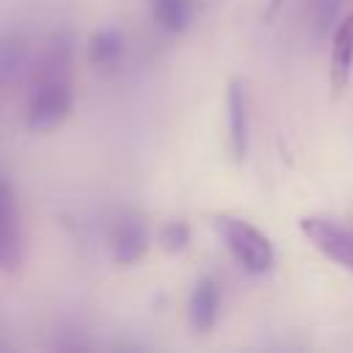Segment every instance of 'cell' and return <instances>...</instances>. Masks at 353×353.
Masks as SVG:
<instances>
[{
  "mask_svg": "<svg viewBox=\"0 0 353 353\" xmlns=\"http://www.w3.org/2000/svg\"><path fill=\"white\" fill-rule=\"evenodd\" d=\"M212 226L218 232V237L223 240L226 251L240 262V268L251 276H262L276 265V251L270 237L256 229L251 221L221 212L212 218Z\"/></svg>",
  "mask_w": 353,
  "mask_h": 353,
  "instance_id": "cell-1",
  "label": "cell"
},
{
  "mask_svg": "<svg viewBox=\"0 0 353 353\" xmlns=\"http://www.w3.org/2000/svg\"><path fill=\"white\" fill-rule=\"evenodd\" d=\"M298 229L323 256L353 273V221H339L331 215H303L298 221Z\"/></svg>",
  "mask_w": 353,
  "mask_h": 353,
  "instance_id": "cell-2",
  "label": "cell"
},
{
  "mask_svg": "<svg viewBox=\"0 0 353 353\" xmlns=\"http://www.w3.org/2000/svg\"><path fill=\"white\" fill-rule=\"evenodd\" d=\"M74 108V91L66 80L61 77H44V83L36 85L28 110H25V124L33 132H47L58 127L61 121L69 119Z\"/></svg>",
  "mask_w": 353,
  "mask_h": 353,
  "instance_id": "cell-3",
  "label": "cell"
},
{
  "mask_svg": "<svg viewBox=\"0 0 353 353\" xmlns=\"http://www.w3.org/2000/svg\"><path fill=\"white\" fill-rule=\"evenodd\" d=\"M353 74V11L339 17L331 30V55H328V85L331 97L339 99Z\"/></svg>",
  "mask_w": 353,
  "mask_h": 353,
  "instance_id": "cell-4",
  "label": "cell"
},
{
  "mask_svg": "<svg viewBox=\"0 0 353 353\" xmlns=\"http://www.w3.org/2000/svg\"><path fill=\"white\" fill-rule=\"evenodd\" d=\"M226 138L234 163H243L248 154V97L240 77H232L226 85Z\"/></svg>",
  "mask_w": 353,
  "mask_h": 353,
  "instance_id": "cell-5",
  "label": "cell"
},
{
  "mask_svg": "<svg viewBox=\"0 0 353 353\" xmlns=\"http://www.w3.org/2000/svg\"><path fill=\"white\" fill-rule=\"evenodd\" d=\"M22 259V234H19V215L17 199L8 179L0 174V268H17Z\"/></svg>",
  "mask_w": 353,
  "mask_h": 353,
  "instance_id": "cell-6",
  "label": "cell"
},
{
  "mask_svg": "<svg viewBox=\"0 0 353 353\" xmlns=\"http://www.w3.org/2000/svg\"><path fill=\"white\" fill-rule=\"evenodd\" d=\"M149 248V232L138 218H124L110 229V256L116 265H135Z\"/></svg>",
  "mask_w": 353,
  "mask_h": 353,
  "instance_id": "cell-7",
  "label": "cell"
},
{
  "mask_svg": "<svg viewBox=\"0 0 353 353\" xmlns=\"http://www.w3.org/2000/svg\"><path fill=\"white\" fill-rule=\"evenodd\" d=\"M218 309H221V292L215 279L204 276L196 281V287L190 290L188 298V320L193 325V331H212L215 320H218Z\"/></svg>",
  "mask_w": 353,
  "mask_h": 353,
  "instance_id": "cell-8",
  "label": "cell"
},
{
  "mask_svg": "<svg viewBox=\"0 0 353 353\" xmlns=\"http://www.w3.org/2000/svg\"><path fill=\"white\" fill-rule=\"evenodd\" d=\"M121 52H124V36L116 28H102L88 41V58L94 66H102V69L116 66Z\"/></svg>",
  "mask_w": 353,
  "mask_h": 353,
  "instance_id": "cell-9",
  "label": "cell"
},
{
  "mask_svg": "<svg viewBox=\"0 0 353 353\" xmlns=\"http://www.w3.org/2000/svg\"><path fill=\"white\" fill-rule=\"evenodd\" d=\"M154 22L165 33H182L190 22V3L188 0H149Z\"/></svg>",
  "mask_w": 353,
  "mask_h": 353,
  "instance_id": "cell-10",
  "label": "cell"
},
{
  "mask_svg": "<svg viewBox=\"0 0 353 353\" xmlns=\"http://www.w3.org/2000/svg\"><path fill=\"white\" fill-rule=\"evenodd\" d=\"M22 63H25V41L19 39L0 41V88L19 74Z\"/></svg>",
  "mask_w": 353,
  "mask_h": 353,
  "instance_id": "cell-11",
  "label": "cell"
},
{
  "mask_svg": "<svg viewBox=\"0 0 353 353\" xmlns=\"http://www.w3.org/2000/svg\"><path fill=\"white\" fill-rule=\"evenodd\" d=\"M157 240H160V248L165 254H179L190 243V226L185 221H168V223H163Z\"/></svg>",
  "mask_w": 353,
  "mask_h": 353,
  "instance_id": "cell-12",
  "label": "cell"
},
{
  "mask_svg": "<svg viewBox=\"0 0 353 353\" xmlns=\"http://www.w3.org/2000/svg\"><path fill=\"white\" fill-rule=\"evenodd\" d=\"M339 3L342 0H309V6H312V22H314V30L317 33L334 30V25L339 19Z\"/></svg>",
  "mask_w": 353,
  "mask_h": 353,
  "instance_id": "cell-13",
  "label": "cell"
}]
</instances>
